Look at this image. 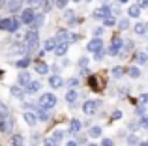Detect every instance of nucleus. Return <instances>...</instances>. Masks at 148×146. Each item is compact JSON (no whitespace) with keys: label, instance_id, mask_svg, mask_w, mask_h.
<instances>
[{"label":"nucleus","instance_id":"nucleus-1","mask_svg":"<svg viewBox=\"0 0 148 146\" xmlns=\"http://www.w3.org/2000/svg\"><path fill=\"white\" fill-rule=\"evenodd\" d=\"M13 128H15V122L10 114V109L4 103H0V131L8 135V133L13 131Z\"/></svg>","mask_w":148,"mask_h":146},{"label":"nucleus","instance_id":"nucleus-2","mask_svg":"<svg viewBox=\"0 0 148 146\" xmlns=\"http://www.w3.org/2000/svg\"><path fill=\"white\" fill-rule=\"evenodd\" d=\"M25 51L26 53H34L38 49V45H40V34H38V30H30L25 34Z\"/></svg>","mask_w":148,"mask_h":146},{"label":"nucleus","instance_id":"nucleus-3","mask_svg":"<svg viewBox=\"0 0 148 146\" xmlns=\"http://www.w3.org/2000/svg\"><path fill=\"white\" fill-rule=\"evenodd\" d=\"M56 103H58V98L54 94H43V96H40V99H38V105H40V109H54L56 107Z\"/></svg>","mask_w":148,"mask_h":146},{"label":"nucleus","instance_id":"nucleus-4","mask_svg":"<svg viewBox=\"0 0 148 146\" xmlns=\"http://www.w3.org/2000/svg\"><path fill=\"white\" fill-rule=\"evenodd\" d=\"M21 28V21L15 17L10 19H0V30H6V32H17Z\"/></svg>","mask_w":148,"mask_h":146},{"label":"nucleus","instance_id":"nucleus-5","mask_svg":"<svg viewBox=\"0 0 148 146\" xmlns=\"http://www.w3.org/2000/svg\"><path fill=\"white\" fill-rule=\"evenodd\" d=\"M99 103L101 101H98V99H88V101H84L83 103V113L86 114V116H94L99 109Z\"/></svg>","mask_w":148,"mask_h":146},{"label":"nucleus","instance_id":"nucleus-6","mask_svg":"<svg viewBox=\"0 0 148 146\" xmlns=\"http://www.w3.org/2000/svg\"><path fill=\"white\" fill-rule=\"evenodd\" d=\"M124 49V40H120V38H114L111 43V47H109V56H116L118 53H122Z\"/></svg>","mask_w":148,"mask_h":146},{"label":"nucleus","instance_id":"nucleus-7","mask_svg":"<svg viewBox=\"0 0 148 146\" xmlns=\"http://www.w3.org/2000/svg\"><path fill=\"white\" fill-rule=\"evenodd\" d=\"M86 49L90 53L103 51V40H101V38H94V40H90V41H88V45H86Z\"/></svg>","mask_w":148,"mask_h":146},{"label":"nucleus","instance_id":"nucleus-8","mask_svg":"<svg viewBox=\"0 0 148 146\" xmlns=\"http://www.w3.org/2000/svg\"><path fill=\"white\" fill-rule=\"evenodd\" d=\"M23 13H21V25H28L30 21L34 19V15H36V11H34V8H26V10H21Z\"/></svg>","mask_w":148,"mask_h":146},{"label":"nucleus","instance_id":"nucleus-9","mask_svg":"<svg viewBox=\"0 0 148 146\" xmlns=\"http://www.w3.org/2000/svg\"><path fill=\"white\" fill-rule=\"evenodd\" d=\"M43 21H45L43 13H36V15H34V19L28 23V28H30V30H38V28H41V26H43Z\"/></svg>","mask_w":148,"mask_h":146},{"label":"nucleus","instance_id":"nucleus-10","mask_svg":"<svg viewBox=\"0 0 148 146\" xmlns=\"http://www.w3.org/2000/svg\"><path fill=\"white\" fill-rule=\"evenodd\" d=\"M40 88H41V84L38 83V81H32V79H30L28 83L23 86V90H25V94H36Z\"/></svg>","mask_w":148,"mask_h":146},{"label":"nucleus","instance_id":"nucleus-11","mask_svg":"<svg viewBox=\"0 0 148 146\" xmlns=\"http://www.w3.org/2000/svg\"><path fill=\"white\" fill-rule=\"evenodd\" d=\"M23 0H10L8 2V11H10L11 15H15V13H19V11L23 10Z\"/></svg>","mask_w":148,"mask_h":146},{"label":"nucleus","instance_id":"nucleus-12","mask_svg":"<svg viewBox=\"0 0 148 146\" xmlns=\"http://www.w3.org/2000/svg\"><path fill=\"white\" fill-rule=\"evenodd\" d=\"M68 47H69L68 41H58V43L54 45L53 51H54V55H56V56H64L66 53H68Z\"/></svg>","mask_w":148,"mask_h":146},{"label":"nucleus","instance_id":"nucleus-13","mask_svg":"<svg viewBox=\"0 0 148 146\" xmlns=\"http://www.w3.org/2000/svg\"><path fill=\"white\" fill-rule=\"evenodd\" d=\"M109 15H111V6H101L94 11L96 19H105V17H109Z\"/></svg>","mask_w":148,"mask_h":146},{"label":"nucleus","instance_id":"nucleus-14","mask_svg":"<svg viewBox=\"0 0 148 146\" xmlns=\"http://www.w3.org/2000/svg\"><path fill=\"white\" fill-rule=\"evenodd\" d=\"M23 118H25V122H26L28 126H34V124L38 122V118H36V113H32L30 109H26V111H25V114H23Z\"/></svg>","mask_w":148,"mask_h":146},{"label":"nucleus","instance_id":"nucleus-15","mask_svg":"<svg viewBox=\"0 0 148 146\" xmlns=\"http://www.w3.org/2000/svg\"><path fill=\"white\" fill-rule=\"evenodd\" d=\"M10 92H11V96H13V98H17V99H23L25 98V90H23V86H19V84H13V86L10 88Z\"/></svg>","mask_w":148,"mask_h":146},{"label":"nucleus","instance_id":"nucleus-16","mask_svg":"<svg viewBox=\"0 0 148 146\" xmlns=\"http://www.w3.org/2000/svg\"><path fill=\"white\" fill-rule=\"evenodd\" d=\"M49 84H51V88H60V86H64V79L60 75H51Z\"/></svg>","mask_w":148,"mask_h":146},{"label":"nucleus","instance_id":"nucleus-17","mask_svg":"<svg viewBox=\"0 0 148 146\" xmlns=\"http://www.w3.org/2000/svg\"><path fill=\"white\" fill-rule=\"evenodd\" d=\"M10 146H25V137L19 135V133H15V135L11 137V141H10Z\"/></svg>","mask_w":148,"mask_h":146},{"label":"nucleus","instance_id":"nucleus-18","mask_svg":"<svg viewBox=\"0 0 148 146\" xmlns=\"http://www.w3.org/2000/svg\"><path fill=\"white\" fill-rule=\"evenodd\" d=\"M30 79H32V75H30L28 71H21V73H19V79H17L19 81V86H25Z\"/></svg>","mask_w":148,"mask_h":146},{"label":"nucleus","instance_id":"nucleus-19","mask_svg":"<svg viewBox=\"0 0 148 146\" xmlns=\"http://www.w3.org/2000/svg\"><path fill=\"white\" fill-rule=\"evenodd\" d=\"M66 101H68L69 105H75L77 103V92L73 90V88H69V92L66 94Z\"/></svg>","mask_w":148,"mask_h":146},{"label":"nucleus","instance_id":"nucleus-20","mask_svg":"<svg viewBox=\"0 0 148 146\" xmlns=\"http://www.w3.org/2000/svg\"><path fill=\"white\" fill-rule=\"evenodd\" d=\"M36 118H38V120H41V122H47L49 118H51V113H49L47 109H40V111H38V114H36Z\"/></svg>","mask_w":148,"mask_h":146},{"label":"nucleus","instance_id":"nucleus-21","mask_svg":"<svg viewBox=\"0 0 148 146\" xmlns=\"http://www.w3.org/2000/svg\"><path fill=\"white\" fill-rule=\"evenodd\" d=\"M133 32L137 34V36H145L146 34V25L145 23H137V25L133 26Z\"/></svg>","mask_w":148,"mask_h":146},{"label":"nucleus","instance_id":"nucleus-22","mask_svg":"<svg viewBox=\"0 0 148 146\" xmlns=\"http://www.w3.org/2000/svg\"><path fill=\"white\" fill-rule=\"evenodd\" d=\"M88 135H90L92 139H98V137L103 135V131H101V128H99V126H94V128H90V129H88Z\"/></svg>","mask_w":148,"mask_h":146},{"label":"nucleus","instance_id":"nucleus-23","mask_svg":"<svg viewBox=\"0 0 148 146\" xmlns=\"http://www.w3.org/2000/svg\"><path fill=\"white\" fill-rule=\"evenodd\" d=\"M36 71L40 75H45V73H49V66L45 62H36Z\"/></svg>","mask_w":148,"mask_h":146},{"label":"nucleus","instance_id":"nucleus-24","mask_svg":"<svg viewBox=\"0 0 148 146\" xmlns=\"http://www.w3.org/2000/svg\"><path fill=\"white\" fill-rule=\"evenodd\" d=\"M41 2V13H47L53 10V0H40Z\"/></svg>","mask_w":148,"mask_h":146},{"label":"nucleus","instance_id":"nucleus-25","mask_svg":"<svg viewBox=\"0 0 148 146\" xmlns=\"http://www.w3.org/2000/svg\"><path fill=\"white\" fill-rule=\"evenodd\" d=\"M10 53H17V55H25V45L23 43H15V45H11V49H10Z\"/></svg>","mask_w":148,"mask_h":146},{"label":"nucleus","instance_id":"nucleus-26","mask_svg":"<svg viewBox=\"0 0 148 146\" xmlns=\"http://www.w3.org/2000/svg\"><path fill=\"white\" fill-rule=\"evenodd\" d=\"M54 45H56V38H49L45 40V45H43V51H53Z\"/></svg>","mask_w":148,"mask_h":146},{"label":"nucleus","instance_id":"nucleus-27","mask_svg":"<svg viewBox=\"0 0 148 146\" xmlns=\"http://www.w3.org/2000/svg\"><path fill=\"white\" fill-rule=\"evenodd\" d=\"M127 75H130L131 79H139V77H141V70H139L137 66H131L130 70H127Z\"/></svg>","mask_w":148,"mask_h":146},{"label":"nucleus","instance_id":"nucleus-28","mask_svg":"<svg viewBox=\"0 0 148 146\" xmlns=\"http://www.w3.org/2000/svg\"><path fill=\"white\" fill-rule=\"evenodd\" d=\"M79 131H81V122L71 120V124H69V133H79Z\"/></svg>","mask_w":148,"mask_h":146},{"label":"nucleus","instance_id":"nucleus-29","mask_svg":"<svg viewBox=\"0 0 148 146\" xmlns=\"http://www.w3.org/2000/svg\"><path fill=\"white\" fill-rule=\"evenodd\" d=\"M111 73H112V77H114V79H120V77H122L126 71H124V68H122V66H114Z\"/></svg>","mask_w":148,"mask_h":146},{"label":"nucleus","instance_id":"nucleus-30","mask_svg":"<svg viewBox=\"0 0 148 146\" xmlns=\"http://www.w3.org/2000/svg\"><path fill=\"white\" fill-rule=\"evenodd\" d=\"M127 13H130V17H133V19H137L139 15H141V8L139 6H131L130 10H127Z\"/></svg>","mask_w":148,"mask_h":146},{"label":"nucleus","instance_id":"nucleus-31","mask_svg":"<svg viewBox=\"0 0 148 146\" xmlns=\"http://www.w3.org/2000/svg\"><path fill=\"white\" fill-rule=\"evenodd\" d=\"M64 84H66V86H69V88H75V86H79V77H71V79H68Z\"/></svg>","mask_w":148,"mask_h":146},{"label":"nucleus","instance_id":"nucleus-32","mask_svg":"<svg viewBox=\"0 0 148 146\" xmlns=\"http://www.w3.org/2000/svg\"><path fill=\"white\" fill-rule=\"evenodd\" d=\"M28 64H30V58H28V55H26V58L17 60V62H15V66H17V68H28Z\"/></svg>","mask_w":148,"mask_h":146},{"label":"nucleus","instance_id":"nucleus-33","mask_svg":"<svg viewBox=\"0 0 148 146\" xmlns=\"http://www.w3.org/2000/svg\"><path fill=\"white\" fill-rule=\"evenodd\" d=\"M126 143L130 144V146H137L139 143V139H137V135H127V139H126Z\"/></svg>","mask_w":148,"mask_h":146},{"label":"nucleus","instance_id":"nucleus-34","mask_svg":"<svg viewBox=\"0 0 148 146\" xmlns=\"http://www.w3.org/2000/svg\"><path fill=\"white\" fill-rule=\"evenodd\" d=\"M118 28L120 30H127L130 28V21H127V19H120L118 21Z\"/></svg>","mask_w":148,"mask_h":146},{"label":"nucleus","instance_id":"nucleus-35","mask_svg":"<svg viewBox=\"0 0 148 146\" xmlns=\"http://www.w3.org/2000/svg\"><path fill=\"white\" fill-rule=\"evenodd\" d=\"M103 25H105V26H114V25H116V21L111 17V15H109V17H105V19H103Z\"/></svg>","mask_w":148,"mask_h":146},{"label":"nucleus","instance_id":"nucleus-36","mask_svg":"<svg viewBox=\"0 0 148 146\" xmlns=\"http://www.w3.org/2000/svg\"><path fill=\"white\" fill-rule=\"evenodd\" d=\"M54 4H56L58 10H64V8L68 6V0H54Z\"/></svg>","mask_w":148,"mask_h":146},{"label":"nucleus","instance_id":"nucleus-37","mask_svg":"<svg viewBox=\"0 0 148 146\" xmlns=\"http://www.w3.org/2000/svg\"><path fill=\"white\" fill-rule=\"evenodd\" d=\"M53 139L56 141V143H60V141L64 139V133H62V131H54V133H53Z\"/></svg>","mask_w":148,"mask_h":146},{"label":"nucleus","instance_id":"nucleus-38","mask_svg":"<svg viewBox=\"0 0 148 146\" xmlns=\"http://www.w3.org/2000/svg\"><path fill=\"white\" fill-rule=\"evenodd\" d=\"M137 62L139 64H146V53H139L137 55Z\"/></svg>","mask_w":148,"mask_h":146},{"label":"nucleus","instance_id":"nucleus-39","mask_svg":"<svg viewBox=\"0 0 148 146\" xmlns=\"http://www.w3.org/2000/svg\"><path fill=\"white\" fill-rule=\"evenodd\" d=\"M56 144H58V143L53 139V137H51V139H45V141H43V146H56Z\"/></svg>","mask_w":148,"mask_h":146},{"label":"nucleus","instance_id":"nucleus-40","mask_svg":"<svg viewBox=\"0 0 148 146\" xmlns=\"http://www.w3.org/2000/svg\"><path fill=\"white\" fill-rule=\"evenodd\" d=\"M99 146H114V143H112L111 139H103V141H101V144H99Z\"/></svg>","mask_w":148,"mask_h":146},{"label":"nucleus","instance_id":"nucleus-41","mask_svg":"<svg viewBox=\"0 0 148 146\" xmlns=\"http://www.w3.org/2000/svg\"><path fill=\"white\" fill-rule=\"evenodd\" d=\"M137 114H139V116H145V103L137 107Z\"/></svg>","mask_w":148,"mask_h":146},{"label":"nucleus","instance_id":"nucleus-42","mask_svg":"<svg viewBox=\"0 0 148 146\" xmlns=\"http://www.w3.org/2000/svg\"><path fill=\"white\" fill-rule=\"evenodd\" d=\"M86 64H88V58H86V56H83V58L79 60V66L81 68H86Z\"/></svg>","mask_w":148,"mask_h":146},{"label":"nucleus","instance_id":"nucleus-43","mask_svg":"<svg viewBox=\"0 0 148 146\" xmlns=\"http://www.w3.org/2000/svg\"><path fill=\"white\" fill-rule=\"evenodd\" d=\"M120 118H122V113H120V111H114V113H112V120H120Z\"/></svg>","mask_w":148,"mask_h":146},{"label":"nucleus","instance_id":"nucleus-44","mask_svg":"<svg viewBox=\"0 0 148 146\" xmlns=\"http://www.w3.org/2000/svg\"><path fill=\"white\" fill-rule=\"evenodd\" d=\"M141 128H143V129H146V128H148V120H146L145 116H141Z\"/></svg>","mask_w":148,"mask_h":146},{"label":"nucleus","instance_id":"nucleus-45","mask_svg":"<svg viewBox=\"0 0 148 146\" xmlns=\"http://www.w3.org/2000/svg\"><path fill=\"white\" fill-rule=\"evenodd\" d=\"M148 6V0H139V8H146Z\"/></svg>","mask_w":148,"mask_h":146},{"label":"nucleus","instance_id":"nucleus-46","mask_svg":"<svg viewBox=\"0 0 148 146\" xmlns=\"http://www.w3.org/2000/svg\"><path fill=\"white\" fill-rule=\"evenodd\" d=\"M101 58H103V51H98L96 53V60H101Z\"/></svg>","mask_w":148,"mask_h":146},{"label":"nucleus","instance_id":"nucleus-47","mask_svg":"<svg viewBox=\"0 0 148 146\" xmlns=\"http://www.w3.org/2000/svg\"><path fill=\"white\" fill-rule=\"evenodd\" d=\"M146 101H148V96L143 94V96H141V103H146Z\"/></svg>","mask_w":148,"mask_h":146},{"label":"nucleus","instance_id":"nucleus-48","mask_svg":"<svg viewBox=\"0 0 148 146\" xmlns=\"http://www.w3.org/2000/svg\"><path fill=\"white\" fill-rule=\"evenodd\" d=\"M66 146H77V141H68V144Z\"/></svg>","mask_w":148,"mask_h":146},{"label":"nucleus","instance_id":"nucleus-49","mask_svg":"<svg viewBox=\"0 0 148 146\" xmlns=\"http://www.w3.org/2000/svg\"><path fill=\"white\" fill-rule=\"evenodd\" d=\"M137 146H148V143H145V141H139Z\"/></svg>","mask_w":148,"mask_h":146},{"label":"nucleus","instance_id":"nucleus-50","mask_svg":"<svg viewBox=\"0 0 148 146\" xmlns=\"http://www.w3.org/2000/svg\"><path fill=\"white\" fill-rule=\"evenodd\" d=\"M23 2H28V4H36V2H40V0H23Z\"/></svg>","mask_w":148,"mask_h":146},{"label":"nucleus","instance_id":"nucleus-51","mask_svg":"<svg viewBox=\"0 0 148 146\" xmlns=\"http://www.w3.org/2000/svg\"><path fill=\"white\" fill-rule=\"evenodd\" d=\"M4 4H6V0H0V8H2V6H4Z\"/></svg>","mask_w":148,"mask_h":146},{"label":"nucleus","instance_id":"nucleus-52","mask_svg":"<svg viewBox=\"0 0 148 146\" xmlns=\"http://www.w3.org/2000/svg\"><path fill=\"white\" fill-rule=\"evenodd\" d=\"M86 146H98V144H94V143H92V144H86Z\"/></svg>","mask_w":148,"mask_h":146},{"label":"nucleus","instance_id":"nucleus-53","mask_svg":"<svg viewBox=\"0 0 148 146\" xmlns=\"http://www.w3.org/2000/svg\"><path fill=\"white\" fill-rule=\"evenodd\" d=\"M120 2H122V4H126V2H127V0H120Z\"/></svg>","mask_w":148,"mask_h":146},{"label":"nucleus","instance_id":"nucleus-54","mask_svg":"<svg viewBox=\"0 0 148 146\" xmlns=\"http://www.w3.org/2000/svg\"><path fill=\"white\" fill-rule=\"evenodd\" d=\"M73 2H81V0H73Z\"/></svg>","mask_w":148,"mask_h":146}]
</instances>
